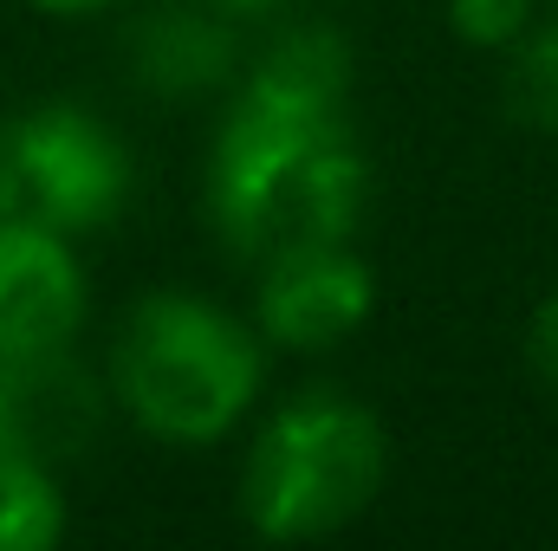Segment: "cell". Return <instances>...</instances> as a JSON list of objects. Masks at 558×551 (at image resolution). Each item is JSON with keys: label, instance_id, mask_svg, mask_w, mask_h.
<instances>
[{"label": "cell", "instance_id": "cell-1", "mask_svg": "<svg viewBox=\"0 0 558 551\" xmlns=\"http://www.w3.org/2000/svg\"><path fill=\"white\" fill-rule=\"evenodd\" d=\"M351 46L338 26H292L234 85L202 195L221 247L247 267L305 241H351L371 208V156L344 118Z\"/></svg>", "mask_w": 558, "mask_h": 551}, {"label": "cell", "instance_id": "cell-2", "mask_svg": "<svg viewBox=\"0 0 558 551\" xmlns=\"http://www.w3.org/2000/svg\"><path fill=\"white\" fill-rule=\"evenodd\" d=\"M111 403L162 448H215L228 441L267 383V338L221 311L202 292L162 285L143 292L118 318L111 364H105Z\"/></svg>", "mask_w": 558, "mask_h": 551}, {"label": "cell", "instance_id": "cell-3", "mask_svg": "<svg viewBox=\"0 0 558 551\" xmlns=\"http://www.w3.org/2000/svg\"><path fill=\"white\" fill-rule=\"evenodd\" d=\"M390 474L384 421L344 390L286 396L241 454V519L267 546H305L357 526Z\"/></svg>", "mask_w": 558, "mask_h": 551}, {"label": "cell", "instance_id": "cell-4", "mask_svg": "<svg viewBox=\"0 0 558 551\" xmlns=\"http://www.w3.org/2000/svg\"><path fill=\"white\" fill-rule=\"evenodd\" d=\"M131 201V149L85 105H26L0 124V215L65 241L98 234Z\"/></svg>", "mask_w": 558, "mask_h": 551}, {"label": "cell", "instance_id": "cell-5", "mask_svg": "<svg viewBox=\"0 0 558 551\" xmlns=\"http://www.w3.org/2000/svg\"><path fill=\"white\" fill-rule=\"evenodd\" d=\"M377 311V273L351 241H305L260 260L254 331L279 351H338Z\"/></svg>", "mask_w": 558, "mask_h": 551}, {"label": "cell", "instance_id": "cell-6", "mask_svg": "<svg viewBox=\"0 0 558 551\" xmlns=\"http://www.w3.org/2000/svg\"><path fill=\"white\" fill-rule=\"evenodd\" d=\"M105 415H111V383L92 364H78L72 344L0 357V454L39 467L85 461L105 434Z\"/></svg>", "mask_w": 558, "mask_h": 551}, {"label": "cell", "instance_id": "cell-7", "mask_svg": "<svg viewBox=\"0 0 558 551\" xmlns=\"http://www.w3.org/2000/svg\"><path fill=\"white\" fill-rule=\"evenodd\" d=\"M92 279L65 234L0 215V357L59 351L85 331Z\"/></svg>", "mask_w": 558, "mask_h": 551}, {"label": "cell", "instance_id": "cell-8", "mask_svg": "<svg viewBox=\"0 0 558 551\" xmlns=\"http://www.w3.org/2000/svg\"><path fill=\"white\" fill-rule=\"evenodd\" d=\"M124 65L149 98L162 105H195L215 98L221 85L241 78V39H234V13L208 7V0H175L143 13L124 33Z\"/></svg>", "mask_w": 558, "mask_h": 551}, {"label": "cell", "instance_id": "cell-9", "mask_svg": "<svg viewBox=\"0 0 558 551\" xmlns=\"http://www.w3.org/2000/svg\"><path fill=\"white\" fill-rule=\"evenodd\" d=\"M72 526L59 467L0 454V551H52Z\"/></svg>", "mask_w": 558, "mask_h": 551}, {"label": "cell", "instance_id": "cell-10", "mask_svg": "<svg viewBox=\"0 0 558 551\" xmlns=\"http://www.w3.org/2000/svg\"><path fill=\"white\" fill-rule=\"evenodd\" d=\"M507 72H500V105L520 131H539L558 137V20H539L500 52Z\"/></svg>", "mask_w": 558, "mask_h": 551}, {"label": "cell", "instance_id": "cell-11", "mask_svg": "<svg viewBox=\"0 0 558 551\" xmlns=\"http://www.w3.org/2000/svg\"><path fill=\"white\" fill-rule=\"evenodd\" d=\"M533 26V0H448V33L474 52H507Z\"/></svg>", "mask_w": 558, "mask_h": 551}, {"label": "cell", "instance_id": "cell-12", "mask_svg": "<svg viewBox=\"0 0 558 551\" xmlns=\"http://www.w3.org/2000/svg\"><path fill=\"white\" fill-rule=\"evenodd\" d=\"M526 364H533V377L558 396V292L533 311V325H526Z\"/></svg>", "mask_w": 558, "mask_h": 551}, {"label": "cell", "instance_id": "cell-13", "mask_svg": "<svg viewBox=\"0 0 558 551\" xmlns=\"http://www.w3.org/2000/svg\"><path fill=\"white\" fill-rule=\"evenodd\" d=\"M26 7H39L52 20H92V13H111L118 0H26Z\"/></svg>", "mask_w": 558, "mask_h": 551}, {"label": "cell", "instance_id": "cell-14", "mask_svg": "<svg viewBox=\"0 0 558 551\" xmlns=\"http://www.w3.org/2000/svg\"><path fill=\"white\" fill-rule=\"evenodd\" d=\"M208 7H221V13L241 20V13H267V7H279V0H208Z\"/></svg>", "mask_w": 558, "mask_h": 551}]
</instances>
